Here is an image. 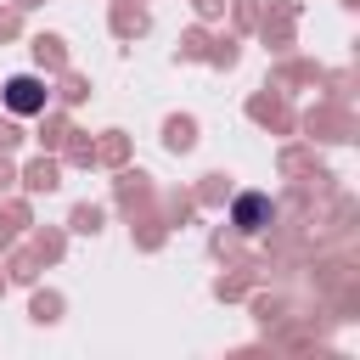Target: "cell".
<instances>
[{"instance_id":"cell-1","label":"cell","mask_w":360,"mask_h":360,"mask_svg":"<svg viewBox=\"0 0 360 360\" xmlns=\"http://www.w3.org/2000/svg\"><path fill=\"white\" fill-rule=\"evenodd\" d=\"M298 135H304L309 146H349V141L360 135V118H354V107H349V101L321 96L309 112H298Z\"/></svg>"},{"instance_id":"cell-2","label":"cell","mask_w":360,"mask_h":360,"mask_svg":"<svg viewBox=\"0 0 360 360\" xmlns=\"http://www.w3.org/2000/svg\"><path fill=\"white\" fill-rule=\"evenodd\" d=\"M298 17H304V0H259V22H253L259 45L270 56H287L298 45Z\"/></svg>"},{"instance_id":"cell-3","label":"cell","mask_w":360,"mask_h":360,"mask_svg":"<svg viewBox=\"0 0 360 360\" xmlns=\"http://www.w3.org/2000/svg\"><path fill=\"white\" fill-rule=\"evenodd\" d=\"M112 208L124 214V219H141V214H158V186H152V174L146 169H112Z\"/></svg>"},{"instance_id":"cell-4","label":"cell","mask_w":360,"mask_h":360,"mask_svg":"<svg viewBox=\"0 0 360 360\" xmlns=\"http://www.w3.org/2000/svg\"><path fill=\"white\" fill-rule=\"evenodd\" d=\"M248 124H259L264 135H281V141L298 135V112H292V101H287L281 90H270V84L248 96Z\"/></svg>"},{"instance_id":"cell-5","label":"cell","mask_w":360,"mask_h":360,"mask_svg":"<svg viewBox=\"0 0 360 360\" xmlns=\"http://www.w3.org/2000/svg\"><path fill=\"white\" fill-rule=\"evenodd\" d=\"M0 107L17 112V118L45 112V107H51V84H45V73H11V79L0 84Z\"/></svg>"},{"instance_id":"cell-6","label":"cell","mask_w":360,"mask_h":360,"mask_svg":"<svg viewBox=\"0 0 360 360\" xmlns=\"http://www.w3.org/2000/svg\"><path fill=\"white\" fill-rule=\"evenodd\" d=\"M225 208H231L225 225H231L236 236H264V225H270V214H276V197H270V191H231Z\"/></svg>"},{"instance_id":"cell-7","label":"cell","mask_w":360,"mask_h":360,"mask_svg":"<svg viewBox=\"0 0 360 360\" xmlns=\"http://www.w3.org/2000/svg\"><path fill=\"white\" fill-rule=\"evenodd\" d=\"M321 73H326L321 62H309V56H292V51H287V56H276V62H270V79H264V84H270V90H281V96H292V90H321Z\"/></svg>"},{"instance_id":"cell-8","label":"cell","mask_w":360,"mask_h":360,"mask_svg":"<svg viewBox=\"0 0 360 360\" xmlns=\"http://www.w3.org/2000/svg\"><path fill=\"white\" fill-rule=\"evenodd\" d=\"M107 28H112V39H124V45L146 39V34H152L146 0H107Z\"/></svg>"},{"instance_id":"cell-9","label":"cell","mask_w":360,"mask_h":360,"mask_svg":"<svg viewBox=\"0 0 360 360\" xmlns=\"http://www.w3.org/2000/svg\"><path fill=\"white\" fill-rule=\"evenodd\" d=\"M17 191H28V197H51V191H62V158H56V152L28 158V163L17 169Z\"/></svg>"},{"instance_id":"cell-10","label":"cell","mask_w":360,"mask_h":360,"mask_svg":"<svg viewBox=\"0 0 360 360\" xmlns=\"http://www.w3.org/2000/svg\"><path fill=\"white\" fill-rule=\"evenodd\" d=\"M28 56H34V68H39V73H51V79H56L62 68H73L68 39H62V34H51V28H39V34L28 39Z\"/></svg>"},{"instance_id":"cell-11","label":"cell","mask_w":360,"mask_h":360,"mask_svg":"<svg viewBox=\"0 0 360 360\" xmlns=\"http://www.w3.org/2000/svg\"><path fill=\"white\" fill-rule=\"evenodd\" d=\"M197 141H202V124H197L191 112H169V118H163V152L186 158V152H197Z\"/></svg>"},{"instance_id":"cell-12","label":"cell","mask_w":360,"mask_h":360,"mask_svg":"<svg viewBox=\"0 0 360 360\" xmlns=\"http://www.w3.org/2000/svg\"><path fill=\"white\" fill-rule=\"evenodd\" d=\"M68 129H73L68 107H45V112H34V141H39V152H62Z\"/></svg>"},{"instance_id":"cell-13","label":"cell","mask_w":360,"mask_h":360,"mask_svg":"<svg viewBox=\"0 0 360 360\" xmlns=\"http://www.w3.org/2000/svg\"><path fill=\"white\" fill-rule=\"evenodd\" d=\"M28 248L39 264H62L68 259V225H28Z\"/></svg>"},{"instance_id":"cell-14","label":"cell","mask_w":360,"mask_h":360,"mask_svg":"<svg viewBox=\"0 0 360 360\" xmlns=\"http://www.w3.org/2000/svg\"><path fill=\"white\" fill-rule=\"evenodd\" d=\"M0 270H6V287H34L45 264L34 259V248H17V242H11V248L0 253Z\"/></svg>"},{"instance_id":"cell-15","label":"cell","mask_w":360,"mask_h":360,"mask_svg":"<svg viewBox=\"0 0 360 360\" xmlns=\"http://www.w3.org/2000/svg\"><path fill=\"white\" fill-rule=\"evenodd\" d=\"M62 315H68V298H62L56 287H39V281H34V287H28V321H34V326H56Z\"/></svg>"},{"instance_id":"cell-16","label":"cell","mask_w":360,"mask_h":360,"mask_svg":"<svg viewBox=\"0 0 360 360\" xmlns=\"http://www.w3.org/2000/svg\"><path fill=\"white\" fill-rule=\"evenodd\" d=\"M208 68H219V73H231L236 62H242V34L236 28H219V34H208V56H202Z\"/></svg>"},{"instance_id":"cell-17","label":"cell","mask_w":360,"mask_h":360,"mask_svg":"<svg viewBox=\"0 0 360 360\" xmlns=\"http://www.w3.org/2000/svg\"><path fill=\"white\" fill-rule=\"evenodd\" d=\"M56 158H62V169H96V135H90V129H79V124H73V129H68V141H62V152H56Z\"/></svg>"},{"instance_id":"cell-18","label":"cell","mask_w":360,"mask_h":360,"mask_svg":"<svg viewBox=\"0 0 360 360\" xmlns=\"http://www.w3.org/2000/svg\"><path fill=\"white\" fill-rule=\"evenodd\" d=\"M276 169H281V180H298V174L321 169V158H315V146H309V141H292V135H287V146H281Z\"/></svg>"},{"instance_id":"cell-19","label":"cell","mask_w":360,"mask_h":360,"mask_svg":"<svg viewBox=\"0 0 360 360\" xmlns=\"http://www.w3.org/2000/svg\"><path fill=\"white\" fill-rule=\"evenodd\" d=\"M158 214L169 219V231H180V225H191V214H197V197H191V186H174V191H158Z\"/></svg>"},{"instance_id":"cell-20","label":"cell","mask_w":360,"mask_h":360,"mask_svg":"<svg viewBox=\"0 0 360 360\" xmlns=\"http://www.w3.org/2000/svg\"><path fill=\"white\" fill-rule=\"evenodd\" d=\"M169 236H174V231H169V219H163V214H141V219H129V242H135L141 253H158Z\"/></svg>"},{"instance_id":"cell-21","label":"cell","mask_w":360,"mask_h":360,"mask_svg":"<svg viewBox=\"0 0 360 360\" xmlns=\"http://www.w3.org/2000/svg\"><path fill=\"white\" fill-rule=\"evenodd\" d=\"M129 152H135V146H129L124 129H101V135H96V169H124Z\"/></svg>"},{"instance_id":"cell-22","label":"cell","mask_w":360,"mask_h":360,"mask_svg":"<svg viewBox=\"0 0 360 360\" xmlns=\"http://www.w3.org/2000/svg\"><path fill=\"white\" fill-rule=\"evenodd\" d=\"M231 191H236V180H231L225 169H214V174H202V180L191 186L197 208H225V202H231Z\"/></svg>"},{"instance_id":"cell-23","label":"cell","mask_w":360,"mask_h":360,"mask_svg":"<svg viewBox=\"0 0 360 360\" xmlns=\"http://www.w3.org/2000/svg\"><path fill=\"white\" fill-rule=\"evenodd\" d=\"M90 96H96L90 73H79V68H62V73H56V101H62V107H84Z\"/></svg>"},{"instance_id":"cell-24","label":"cell","mask_w":360,"mask_h":360,"mask_svg":"<svg viewBox=\"0 0 360 360\" xmlns=\"http://www.w3.org/2000/svg\"><path fill=\"white\" fill-rule=\"evenodd\" d=\"M101 225H107V208L101 202H73L68 208V231L73 236H101Z\"/></svg>"},{"instance_id":"cell-25","label":"cell","mask_w":360,"mask_h":360,"mask_svg":"<svg viewBox=\"0 0 360 360\" xmlns=\"http://www.w3.org/2000/svg\"><path fill=\"white\" fill-rule=\"evenodd\" d=\"M208 56V22H191L180 34V62H202Z\"/></svg>"},{"instance_id":"cell-26","label":"cell","mask_w":360,"mask_h":360,"mask_svg":"<svg viewBox=\"0 0 360 360\" xmlns=\"http://www.w3.org/2000/svg\"><path fill=\"white\" fill-rule=\"evenodd\" d=\"M225 17H231V28H236V34H253V22H259V0H231V6H225Z\"/></svg>"},{"instance_id":"cell-27","label":"cell","mask_w":360,"mask_h":360,"mask_svg":"<svg viewBox=\"0 0 360 360\" xmlns=\"http://www.w3.org/2000/svg\"><path fill=\"white\" fill-rule=\"evenodd\" d=\"M22 141H28V129H22V118H17V112H6V107H0V152H17V146H22Z\"/></svg>"},{"instance_id":"cell-28","label":"cell","mask_w":360,"mask_h":360,"mask_svg":"<svg viewBox=\"0 0 360 360\" xmlns=\"http://www.w3.org/2000/svg\"><path fill=\"white\" fill-rule=\"evenodd\" d=\"M11 39H22V11L0 6V45H11Z\"/></svg>"},{"instance_id":"cell-29","label":"cell","mask_w":360,"mask_h":360,"mask_svg":"<svg viewBox=\"0 0 360 360\" xmlns=\"http://www.w3.org/2000/svg\"><path fill=\"white\" fill-rule=\"evenodd\" d=\"M225 6H231V0H191L197 22H219V17H225Z\"/></svg>"},{"instance_id":"cell-30","label":"cell","mask_w":360,"mask_h":360,"mask_svg":"<svg viewBox=\"0 0 360 360\" xmlns=\"http://www.w3.org/2000/svg\"><path fill=\"white\" fill-rule=\"evenodd\" d=\"M6 191H17V163H11V152H0V197Z\"/></svg>"},{"instance_id":"cell-31","label":"cell","mask_w":360,"mask_h":360,"mask_svg":"<svg viewBox=\"0 0 360 360\" xmlns=\"http://www.w3.org/2000/svg\"><path fill=\"white\" fill-rule=\"evenodd\" d=\"M11 242H17V231H11V225H6V214H0V253H6Z\"/></svg>"},{"instance_id":"cell-32","label":"cell","mask_w":360,"mask_h":360,"mask_svg":"<svg viewBox=\"0 0 360 360\" xmlns=\"http://www.w3.org/2000/svg\"><path fill=\"white\" fill-rule=\"evenodd\" d=\"M11 6H17V11H39L45 0H11Z\"/></svg>"},{"instance_id":"cell-33","label":"cell","mask_w":360,"mask_h":360,"mask_svg":"<svg viewBox=\"0 0 360 360\" xmlns=\"http://www.w3.org/2000/svg\"><path fill=\"white\" fill-rule=\"evenodd\" d=\"M0 292H6V270H0Z\"/></svg>"}]
</instances>
